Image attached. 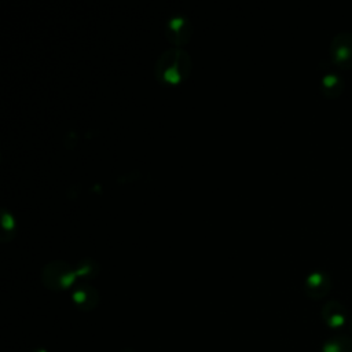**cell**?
<instances>
[{
  "instance_id": "cell-5",
  "label": "cell",
  "mask_w": 352,
  "mask_h": 352,
  "mask_svg": "<svg viewBox=\"0 0 352 352\" xmlns=\"http://www.w3.org/2000/svg\"><path fill=\"white\" fill-rule=\"evenodd\" d=\"M331 282L327 274L322 271H314L305 278V292L312 298H320L330 290Z\"/></svg>"
},
{
  "instance_id": "cell-1",
  "label": "cell",
  "mask_w": 352,
  "mask_h": 352,
  "mask_svg": "<svg viewBox=\"0 0 352 352\" xmlns=\"http://www.w3.org/2000/svg\"><path fill=\"white\" fill-rule=\"evenodd\" d=\"M191 60L186 51L173 47L165 50L155 63V76L160 81L175 84L188 76Z\"/></svg>"
},
{
  "instance_id": "cell-7",
  "label": "cell",
  "mask_w": 352,
  "mask_h": 352,
  "mask_svg": "<svg viewBox=\"0 0 352 352\" xmlns=\"http://www.w3.org/2000/svg\"><path fill=\"white\" fill-rule=\"evenodd\" d=\"M98 292L89 285H80L73 292V300L76 305L84 311L92 309L98 302Z\"/></svg>"
},
{
  "instance_id": "cell-6",
  "label": "cell",
  "mask_w": 352,
  "mask_h": 352,
  "mask_svg": "<svg viewBox=\"0 0 352 352\" xmlns=\"http://www.w3.org/2000/svg\"><path fill=\"white\" fill-rule=\"evenodd\" d=\"M323 320L330 327H341L346 322V309L338 301H329L322 309Z\"/></svg>"
},
{
  "instance_id": "cell-2",
  "label": "cell",
  "mask_w": 352,
  "mask_h": 352,
  "mask_svg": "<svg viewBox=\"0 0 352 352\" xmlns=\"http://www.w3.org/2000/svg\"><path fill=\"white\" fill-rule=\"evenodd\" d=\"M76 276V271L65 261L55 260L43 268V283L54 290L67 287Z\"/></svg>"
},
{
  "instance_id": "cell-10",
  "label": "cell",
  "mask_w": 352,
  "mask_h": 352,
  "mask_svg": "<svg viewBox=\"0 0 352 352\" xmlns=\"http://www.w3.org/2000/svg\"><path fill=\"white\" fill-rule=\"evenodd\" d=\"M74 271H76V275H78V276H84V278L94 276L96 274V271H98V265L91 258H82L77 264Z\"/></svg>"
},
{
  "instance_id": "cell-11",
  "label": "cell",
  "mask_w": 352,
  "mask_h": 352,
  "mask_svg": "<svg viewBox=\"0 0 352 352\" xmlns=\"http://www.w3.org/2000/svg\"><path fill=\"white\" fill-rule=\"evenodd\" d=\"M349 327H351V333H352V319H351V324H349Z\"/></svg>"
},
{
  "instance_id": "cell-4",
  "label": "cell",
  "mask_w": 352,
  "mask_h": 352,
  "mask_svg": "<svg viewBox=\"0 0 352 352\" xmlns=\"http://www.w3.org/2000/svg\"><path fill=\"white\" fill-rule=\"evenodd\" d=\"M333 62L341 67L352 66V33H338L330 45Z\"/></svg>"
},
{
  "instance_id": "cell-8",
  "label": "cell",
  "mask_w": 352,
  "mask_h": 352,
  "mask_svg": "<svg viewBox=\"0 0 352 352\" xmlns=\"http://www.w3.org/2000/svg\"><path fill=\"white\" fill-rule=\"evenodd\" d=\"M322 352H352V338L336 336L323 344Z\"/></svg>"
},
{
  "instance_id": "cell-12",
  "label": "cell",
  "mask_w": 352,
  "mask_h": 352,
  "mask_svg": "<svg viewBox=\"0 0 352 352\" xmlns=\"http://www.w3.org/2000/svg\"><path fill=\"white\" fill-rule=\"evenodd\" d=\"M36 352H44V351H36Z\"/></svg>"
},
{
  "instance_id": "cell-9",
  "label": "cell",
  "mask_w": 352,
  "mask_h": 352,
  "mask_svg": "<svg viewBox=\"0 0 352 352\" xmlns=\"http://www.w3.org/2000/svg\"><path fill=\"white\" fill-rule=\"evenodd\" d=\"M344 87L342 78L336 73H327L322 78V88L327 96H337Z\"/></svg>"
},
{
  "instance_id": "cell-3",
  "label": "cell",
  "mask_w": 352,
  "mask_h": 352,
  "mask_svg": "<svg viewBox=\"0 0 352 352\" xmlns=\"http://www.w3.org/2000/svg\"><path fill=\"white\" fill-rule=\"evenodd\" d=\"M191 23L184 14H173L165 23V34L173 44H184L191 36Z\"/></svg>"
}]
</instances>
